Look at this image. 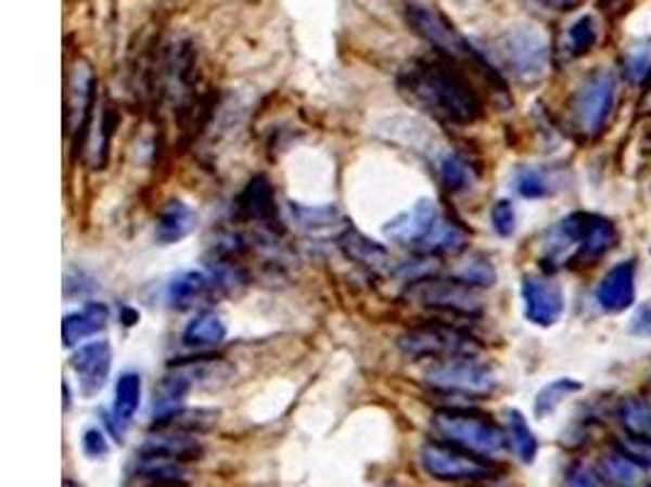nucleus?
<instances>
[{
	"mask_svg": "<svg viewBox=\"0 0 651 487\" xmlns=\"http://www.w3.org/2000/svg\"><path fill=\"white\" fill-rule=\"evenodd\" d=\"M617 242L615 225L603 215L574 213L557 222L541 242V266L557 268L593 266Z\"/></svg>",
	"mask_w": 651,
	"mask_h": 487,
	"instance_id": "nucleus-2",
	"label": "nucleus"
},
{
	"mask_svg": "<svg viewBox=\"0 0 651 487\" xmlns=\"http://www.w3.org/2000/svg\"><path fill=\"white\" fill-rule=\"evenodd\" d=\"M111 320V310L103 303H86L81 310L68 312L62 322V339L66 349L81 346V342L91 339L98 332H103Z\"/></svg>",
	"mask_w": 651,
	"mask_h": 487,
	"instance_id": "nucleus-19",
	"label": "nucleus"
},
{
	"mask_svg": "<svg viewBox=\"0 0 651 487\" xmlns=\"http://www.w3.org/2000/svg\"><path fill=\"white\" fill-rule=\"evenodd\" d=\"M213 293L215 291H213L210 275H205L201 271H183L179 275H174L169 287H166V303H169L174 310H189V307L199 305Z\"/></svg>",
	"mask_w": 651,
	"mask_h": 487,
	"instance_id": "nucleus-22",
	"label": "nucleus"
},
{
	"mask_svg": "<svg viewBox=\"0 0 651 487\" xmlns=\"http://www.w3.org/2000/svg\"><path fill=\"white\" fill-rule=\"evenodd\" d=\"M506 59L512 74L522 81H537L547 74L549 49L545 37L535 29H518L506 37Z\"/></svg>",
	"mask_w": 651,
	"mask_h": 487,
	"instance_id": "nucleus-12",
	"label": "nucleus"
},
{
	"mask_svg": "<svg viewBox=\"0 0 651 487\" xmlns=\"http://www.w3.org/2000/svg\"><path fill=\"white\" fill-rule=\"evenodd\" d=\"M539 3L551 10H559V13H566V10H574L580 0H539Z\"/></svg>",
	"mask_w": 651,
	"mask_h": 487,
	"instance_id": "nucleus-42",
	"label": "nucleus"
},
{
	"mask_svg": "<svg viewBox=\"0 0 651 487\" xmlns=\"http://www.w3.org/2000/svg\"><path fill=\"white\" fill-rule=\"evenodd\" d=\"M406 20L408 25L416 29V33L425 39L427 44H432L434 49H439V52L447 59H461V62H471L476 64L483 74H486L490 81H496L498 86H502L500 76L496 68H493L486 59L478 54V49H473L469 39H463L457 27H454L447 17H444L439 10H434L430 5L422 3H408L406 5Z\"/></svg>",
	"mask_w": 651,
	"mask_h": 487,
	"instance_id": "nucleus-4",
	"label": "nucleus"
},
{
	"mask_svg": "<svg viewBox=\"0 0 651 487\" xmlns=\"http://www.w3.org/2000/svg\"><path fill=\"white\" fill-rule=\"evenodd\" d=\"M84 451H86V456L88 459H103V456H107V439H105V434L101 432V430H88L86 434H84Z\"/></svg>",
	"mask_w": 651,
	"mask_h": 487,
	"instance_id": "nucleus-40",
	"label": "nucleus"
},
{
	"mask_svg": "<svg viewBox=\"0 0 651 487\" xmlns=\"http://www.w3.org/2000/svg\"><path fill=\"white\" fill-rule=\"evenodd\" d=\"M64 410H68V385L64 383Z\"/></svg>",
	"mask_w": 651,
	"mask_h": 487,
	"instance_id": "nucleus-43",
	"label": "nucleus"
},
{
	"mask_svg": "<svg viewBox=\"0 0 651 487\" xmlns=\"http://www.w3.org/2000/svg\"><path fill=\"white\" fill-rule=\"evenodd\" d=\"M117 123H120V113H117L113 105H105L103 113H101V123H98V125H101V127H98L101 142H98V146H95V158H93L95 168H103V164H105L107 146H111V137L115 134Z\"/></svg>",
	"mask_w": 651,
	"mask_h": 487,
	"instance_id": "nucleus-35",
	"label": "nucleus"
},
{
	"mask_svg": "<svg viewBox=\"0 0 651 487\" xmlns=\"http://www.w3.org/2000/svg\"><path fill=\"white\" fill-rule=\"evenodd\" d=\"M596 42H598V25H596V20L590 17V15L576 20V23L569 27L566 52L571 56H584V54H588L590 49L596 47Z\"/></svg>",
	"mask_w": 651,
	"mask_h": 487,
	"instance_id": "nucleus-33",
	"label": "nucleus"
},
{
	"mask_svg": "<svg viewBox=\"0 0 651 487\" xmlns=\"http://www.w3.org/2000/svg\"><path fill=\"white\" fill-rule=\"evenodd\" d=\"M408 101L444 125L469 127L483 117V101L459 68L442 59H412L398 74Z\"/></svg>",
	"mask_w": 651,
	"mask_h": 487,
	"instance_id": "nucleus-1",
	"label": "nucleus"
},
{
	"mask_svg": "<svg viewBox=\"0 0 651 487\" xmlns=\"http://www.w3.org/2000/svg\"><path fill=\"white\" fill-rule=\"evenodd\" d=\"M72 368L78 375V383H81V393L84 395H95L105 387L107 375H111L113 368V349L105 339H95L81 344L72 356Z\"/></svg>",
	"mask_w": 651,
	"mask_h": 487,
	"instance_id": "nucleus-15",
	"label": "nucleus"
},
{
	"mask_svg": "<svg viewBox=\"0 0 651 487\" xmlns=\"http://www.w3.org/2000/svg\"><path fill=\"white\" fill-rule=\"evenodd\" d=\"M490 225L496 230L498 236H512L518 227V215L515 207H512L510 201H498L490 207Z\"/></svg>",
	"mask_w": 651,
	"mask_h": 487,
	"instance_id": "nucleus-36",
	"label": "nucleus"
},
{
	"mask_svg": "<svg viewBox=\"0 0 651 487\" xmlns=\"http://www.w3.org/2000/svg\"><path fill=\"white\" fill-rule=\"evenodd\" d=\"M234 215L240 217V220L266 225V227L281 225L279 205H276V191L269 178L264 174H256L246 181L242 193L237 195L234 201Z\"/></svg>",
	"mask_w": 651,
	"mask_h": 487,
	"instance_id": "nucleus-14",
	"label": "nucleus"
},
{
	"mask_svg": "<svg viewBox=\"0 0 651 487\" xmlns=\"http://www.w3.org/2000/svg\"><path fill=\"white\" fill-rule=\"evenodd\" d=\"M617 95V78L613 72L590 74L574 95L571 103V123L584 139H596L613 115Z\"/></svg>",
	"mask_w": 651,
	"mask_h": 487,
	"instance_id": "nucleus-7",
	"label": "nucleus"
},
{
	"mask_svg": "<svg viewBox=\"0 0 651 487\" xmlns=\"http://www.w3.org/2000/svg\"><path fill=\"white\" fill-rule=\"evenodd\" d=\"M420 461L432 478L444 483H483L498 475V463L493 459H483L447 441L422 444Z\"/></svg>",
	"mask_w": 651,
	"mask_h": 487,
	"instance_id": "nucleus-6",
	"label": "nucleus"
},
{
	"mask_svg": "<svg viewBox=\"0 0 651 487\" xmlns=\"http://www.w3.org/2000/svg\"><path fill=\"white\" fill-rule=\"evenodd\" d=\"M615 449L627 453L629 459L637 461L639 465L649 469L651 465V439H642V436H625V439L615 441Z\"/></svg>",
	"mask_w": 651,
	"mask_h": 487,
	"instance_id": "nucleus-37",
	"label": "nucleus"
},
{
	"mask_svg": "<svg viewBox=\"0 0 651 487\" xmlns=\"http://www.w3.org/2000/svg\"><path fill=\"white\" fill-rule=\"evenodd\" d=\"M635 261H620L610 268L596 291L600 310H605L608 315H620L635 305Z\"/></svg>",
	"mask_w": 651,
	"mask_h": 487,
	"instance_id": "nucleus-16",
	"label": "nucleus"
},
{
	"mask_svg": "<svg viewBox=\"0 0 651 487\" xmlns=\"http://www.w3.org/2000/svg\"><path fill=\"white\" fill-rule=\"evenodd\" d=\"M476 487H483V485H476Z\"/></svg>",
	"mask_w": 651,
	"mask_h": 487,
	"instance_id": "nucleus-45",
	"label": "nucleus"
},
{
	"mask_svg": "<svg viewBox=\"0 0 651 487\" xmlns=\"http://www.w3.org/2000/svg\"><path fill=\"white\" fill-rule=\"evenodd\" d=\"M430 387L439 393L483 397L496 390V373L488 363L478 361V356L432 363L425 373Z\"/></svg>",
	"mask_w": 651,
	"mask_h": 487,
	"instance_id": "nucleus-8",
	"label": "nucleus"
},
{
	"mask_svg": "<svg viewBox=\"0 0 651 487\" xmlns=\"http://www.w3.org/2000/svg\"><path fill=\"white\" fill-rule=\"evenodd\" d=\"M651 68V47L649 44H642V47H635L633 52L627 54V76L629 81H644L647 74Z\"/></svg>",
	"mask_w": 651,
	"mask_h": 487,
	"instance_id": "nucleus-38",
	"label": "nucleus"
},
{
	"mask_svg": "<svg viewBox=\"0 0 651 487\" xmlns=\"http://www.w3.org/2000/svg\"><path fill=\"white\" fill-rule=\"evenodd\" d=\"M506 420H508V439L512 451H515V456L522 463H532L537 456V436L527 424L525 414L520 410H508Z\"/></svg>",
	"mask_w": 651,
	"mask_h": 487,
	"instance_id": "nucleus-29",
	"label": "nucleus"
},
{
	"mask_svg": "<svg viewBox=\"0 0 651 487\" xmlns=\"http://www.w3.org/2000/svg\"><path fill=\"white\" fill-rule=\"evenodd\" d=\"M398 349L410 361H451L463 356H478L481 344L471 334L457 330V326L427 322L403 332L398 339Z\"/></svg>",
	"mask_w": 651,
	"mask_h": 487,
	"instance_id": "nucleus-5",
	"label": "nucleus"
},
{
	"mask_svg": "<svg viewBox=\"0 0 651 487\" xmlns=\"http://www.w3.org/2000/svg\"><path fill=\"white\" fill-rule=\"evenodd\" d=\"M195 225H199V215L191 205H186L183 201H169L162 213L156 215V225H154V234L159 244H176L189 236Z\"/></svg>",
	"mask_w": 651,
	"mask_h": 487,
	"instance_id": "nucleus-20",
	"label": "nucleus"
},
{
	"mask_svg": "<svg viewBox=\"0 0 651 487\" xmlns=\"http://www.w3.org/2000/svg\"><path fill=\"white\" fill-rule=\"evenodd\" d=\"M600 475L615 487H642L647 478V469L629 459L627 453L613 449L600 459Z\"/></svg>",
	"mask_w": 651,
	"mask_h": 487,
	"instance_id": "nucleus-27",
	"label": "nucleus"
},
{
	"mask_svg": "<svg viewBox=\"0 0 651 487\" xmlns=\"http://www.w3.org/2000/svg\"><path fill=\"white\" fill-rule=\"evenodd\" d=\"M580 390V383L574 381V377H557V381L547 383L535 397V414L537 416H547L557 410V407L571 397L574 393Z\"/></svg>",
	"mask_w": 651,
	"mask_h": 487,
	"instance_id": "nucleus-31",
	"label": "nucleus"
},
{
	"mask_svg": "<svg viewBox=\"0 0 651 487\" xmlns=\"http://www.w3.org/2000/svg\"><path fill=\"white\" fill-rule=\"evenodd\" d=\"M434 168H437L439 183L447 188L449 193H467L476 183V166H473L467 156L459 152H444L437 156L434 162Z\"/></svg>",
	"mask_w": 651,
	"mask_h": 487,
	"instance_id": "nucleus-25",
	"label": "nucleus"
},
{
	"mask_svg": "<svg viewBox=\"0 0 651 487\" xmlns=\"http://www.w3.org/2000/svg\"><path fill=\"white\" fill-rule=\"evenodd\" d=\"M408 297L418 300L425 307H437L444 312L454 315H478L481 312V297L476 287L467 285L459 278H412Z\"/></svg>",
	"mask_w": 651,
	"mask_h": 487,
	"instance_id": "nucleus-9",
	"label": "nucleus"
},
{
	"mask_svg": "<svg viewBox=\"0 0 651 487\" xmlns=\"http://www.w3.org/2000/svg\"><path fill=\"white\" fill-rule=\"evenodd\" d=\"M437 220H439L437 203L422 197V201L412 205L410 210L393 217V220L383 227V234H386V240L393 244L418 248L422 240L432 232V227L437 225Z\"/></svg>",
	"mask_w": 651,
	"mask_h": 487,
	"instance_id": "nucleus-13",
	"label": "nucleus"
},
{
	"mask_svg": "<svg viewBox=\"0 0 651 487\" xmlns=\"http://www.w3.org/2000/svg\"><path fill=\"white\" fill-rule=\"evenodd\" d=\"M432 430L439 434L442 441L459 446L483 459L496 461L508 449V432L490 420L467 407H444L432 414Z\"/></svg>",
	"mask_w": 651,
	"mask_h": 487,
	"instance_id": "nucleus-3",
	"label": "nucleus"
},
{
	"mask_svg": "<svg viewBox=\"0 0 651 487\" xmlns=\"http://www.w3.org/2000/svg\"><path fill=\"white\" fill-rule=\"evenodd\" d=\"M454 278H459V281H463L478 291V287L496 285L498 275H496V268H493V264H490V258H486L483 254H473L457 268Z\"/></svg>",
	"mask_w": 651,
	"mask_h": 487,
	"instance_id": "nucleus-32",
	"label": "nucleus"
},
{
	"mask_svg": "<svg viewBox=\"0 0 651 487\" xmlns=\"http://www.w3.org/2000/svg\"><path fill=\"white\" fill-rule=\"evenodd\" d=\"M64 487H76V485H74V483H68V480H66V483H64Z\"/></svg>",
	"mask_w": 651,
	"mask_h": 487,
	"instance_id": "nucleus-44",
	"label": "nucleus"
},
{
	"mask_svg": "<svg viewBox=\"0 0 651 487\" xmlns=\"http://www.w3.org/2000/svg\"><path fill=\"white\" fill-rule=\"evenodd\" d=\"M337 246L349 261L373 268V271H379V268H383L391 261L386 246L369 240L367 234L354 230V227H347V230L337 236Z\"/></svg>",
	"mask_w": 651,
	"mask_h": 487,
	"instance_id": "nucleus-23",
	"label": "nucleus"
},
{
	"mask_svg": "<svg viewBox=\"0 0 651 487\" xmlns=\"http://www.w3.org/2000/svg\"><path fill=\"white\" fill-rule=\"evenodd\" d=\"M467 246H469L467 227L457 220H451V217L439 215L437 225H434L432 232L422 240L418 252L425 256H454V254H461Z\"/></svg>",
	"mask_w": 651,
	"mask_h": 487,
	"instance_id": "nucleus-21",
	"label": "nucleus"
},
{
	"mask_svg": "<svg viewBox=\"0 0 651 487\" xmlns=\"http://www.w3.org/2000/svg\"><path fill=\"white\" fill-rule=\"evenodd\" d=\"M135 473L144 480L162 483V485H186L189 483V469L183 461L169 459V456L137 451Z\"/></svg>",
	"mask_w": 651,
	"mask_h": 487,
	"instance_id": "nucleus-24",
	"label": "nucleus"
},
{
	"mask_svg": "<svg viewBox=\"0 0 651 487\" xmlns=\"http://www.w3.org/2000/svg\"><path fill=\"white\" fill-rule=\"evenodd\" d=\"M95 107V74L91 64L76 62L68 88V132H72L74 152L84 146L88 125H91Z\"/></svg>",
	"mask_w": 651,
	"mask_h": 487,
	"instance_id": "nucleus-10",
	"label": "nucleus"
},
{
	"mask_svg": "<svg viewBox=\"0 0 651 487\" xmlns=\"http://www.w3.org/2000/svg\"><path fill=\"white\" fill-rule=\"evenodd\" d=\"M142 402V377L135 371L120 373L115 383V395H113V407H111V430L117 436V441H123V434L130 422L135 420L137 410Z\"/></svg>",
	"mask_w": 651,
	"mask_h": 487,
	"instance_id": "nucleus-18",
	"label": "nucleus"
},
{
	"mask_svg": "<svg viewBox=\"0 0 651 487\" xmlns=\"http://www.w3.org/2000/svg\"><path fill=\"white\" fill-rule=\"evenodd\" d=\"M522 303H525L527 322L535 326H554L564 315V291L549 275L522 278Z\"/></svg>",
	"mask_w": 651,
	"mask_h": 487,
	"instance_id": "nucleus-11",
	"label": "nucleus"
},
{
	"mask_svg": "<svg viewBox=\"0 0 651 487\" xmlns=\"http://www.w3.org/2000/svg\"><path fill=\"white\" fill-rule=\"evenodd\" d=\"M291 217L293 222L303 227V230H328L340 220V213L334 205H301L291 203Z\"/></svg>",
	"mask_w": 651,
	"mask_h": 487,
	"instance_id": "nucleus-30",
	"label": "nucleus"
},
{
	"mask_svg": "<svg viewBox=\"0 0 651 487\" xmlns=\"http://www.w3.org/2000/svg\"><path fill=\"white\" fill-rule=\"evenodd\" d=\"M140 451L169 456V459L191 463L203 456V444L195 432L179 430V426H156V432L146 436Z\"/></svg>",
	"mask_w": 651,
	"mask_h": 487,
	"instance_id": "nucleus-17",
	"label": "nucleus"
},
{
	"mask_svg": "<svg viewBox=\"0 0 651 487\" xmlns=\"http://www.w3.org/2000/svg\"><path fill=\"white\" fill-rule=\"evenodd\" d=\"M515 191L527 201H537V197L551 193V185L545 171H539L535 166H522L515 174Z\"/></svg>",
	"mask_w": 651,
	"mask_h": 487,
	"instance_id": "nucleus-34",
	"label": "nucleus"
},
{
	"mask_svg": "<svg viewBox=\"0 0 651 487\" xmlns=\"http://www.w3.org/2000/svg\"><path fill=\"white\" fill-rule=\"evenodd\" d=\"M600 485H603V475H600V471L590 469V465H574L561 487H600Z\"/></svg>",
	"mask_w": 651,
	"mask_h": 487,
	"instance_id": "nucleus-39",
	"label": "nucleus"
},
{
	"mask_svg": "<svg viewBox=\"0 0 651 487\" xmlns=\"http://www.w3.org/2000/svg\"><path fill=\"white\" fill-rule=\"evenodd\" d=\"M629 332L635 336H651V303L642 305L633 317V324H629Z\"/></svg>",
	"mask_w": 651,
	"mask_h": 487,
	"instance_id": "nucleus-41",
	"label": "nucleus"
},
{
	"mask_svg": "<svg viewBox=\"0 0 651 487\" xmlns=\"http://www.w3.org/2000/svg\"><path fill=\"white\" fill-rule=\"evenodd\" d=\"M225 339L227 324L215 312H199L183 330V344L189 349H213V346H220Z\"/></svg>",
	"mask_w": 651,
	"mask_h": 487,
	"instance_id": "nucleus-26",
	"label": "nucleus"
},
{
	"mask_svg": "<svg viewBox=\"0 0 651 487\" xmlns=\"http://www.w3.org/2000/svg\"><path fill=\"white\" fill-rule=\"evenodd\" d=\"M617 420L623 424L625 434L651 439V402L647 397H639V395L625 397L617 407Z\"/></svg>",
	"mask_w": 651,
	"mask_h": 487,
	"instance_id": "nucleus-28",
	"label": "nucleus"
}]
</instances>
